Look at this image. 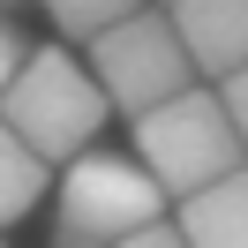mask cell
Segmentation results:
<instances>
[{
	"label": "cell",
	"mask_w": 248,
	"mask_h": 248,
	"mask_svg": "<svg viewBox=\"0 0 248 248\" xmlns=\"http://www.w3.org/2000/svg\"><path fill=\"white\" fill-rule=\"evenodd\" d=\"M173 226L188 233V248H248V166L196 188V196H181Z\"/></svg>",
	"instance_id": "obj_6"
},
{
	"label": "cell",
	"mask_w": 248,
	"mask_h": 248,
	"mask_svg": "<svg viewBox=\"0 0 248 248\" xmlns=\"http://www.w3.org/2000/svg\"><path fill=\"white\" fill-rule=\"evenodd\" d=\"M166 8H173V0H166Z\"/></svg>",
	"instance_id": "obj_13"
},
{
	"label": "cell",
	"mask_w": 248,
	"mask_h": 248,
	"mask_svg": "<svg viewBox=\"0 0 248 248\" xmlns=\"http://www.w3.org/2000/svg\"><path fill=\"white\" fill-rule=\"evenodd\" d=\"M38 8L53 16V31H61V38H83V46H91V38H106L113 23L136 16V0H38Z\"/></svg>",
	"instance_id": "obj_8"
},
{
	"label": "cell",
	"mask_w": 248,
	"mask_h": 248,
	"mask_svg": "<svg viewBox=\"0 0 248 248\" xmlns=\"http://www.w3.org/2000/svg\"><path fill=\"white\" fill-rule=\"evenodd\" d=\"M8 8H16V0H0V16H8Z\"/></svg>",
	"instance_id": "obj_12"
},
{
	"label": "cell",
	"mask_w": 248,
	"mask_h": 248,
	"mask_svg": "<svg viewBox=\"0 0 248 248\" xmlns=\"http://www.w3.org/2000/svg\"><path fill=\"white\" fill-rule=\"evenodd\" d=\"M106 113L113 106H106V91H98L91 61H76V53H61V46H31V61L16 68V83L0 91V121L16 128L46 166L83 158L98 143V128H106Z\"/></svg>",
	"instance_id": "obj_1"
},
{
	"label": "cell",
	"mask_w": 248,
	"mask_h": 248,
	"mask_svg": "<svg viewBox=\"0 0 248 248\" xmlns=\"http://www.w3.org/2000/svg\"><path fill=\"white\" fill-rule=\"evenodd\" d=\"M0 248H8V241H0Z\"/></svg>",
	"instance_id": "obj_14"
},
{
	"label": "cell",
	"mask_w": 248,
	"mask_h": 248,
	"mask_svg": "<svg viewBox=\"0 0 248 248\" xmlns=\"http://www.w3.org/2000/svg\"><path fill=\"white\" fill-rule=\"evenodd\" d=\"M218 106H226L233 136H241V151H248V68H233V76L218 83Z\"/></svg>",
	"instance_id": "obj_9"
},
{
	"label": "cell",
	"mask_w": 248,
	"mask_h": 248,
	"mask_svg": "<svg viewBox=\"0 0 248 248\" xmlns=\"http://www.w3.org/2000/svg\"><path fill=\"white\" fill-rule=\"evenodd\" d=\"M158 218H166V188H158L136 158H121V151H83V158H68V173H61V211H53L61 248H121L128 233L158 226Z\"/></svg>",
	"instance_id": "obj_3"
},
{
	"label": "cell",
	"mask_w": 248,
	"mask_h": 248,
	"mask_svg": "<svg viewBox=\"0 0 248 248\" xmlns=\"http://www.w3.org/2000/svg\"><path fill=\"white\" fill-rule=\"evenodd\" d=\"M173 31H181L196 76L226 83L233 68H248V0H173Z\"/></svg>",
	"instance_id": "obj_5"
},
{
	"label": "cell",
	"mask_w": 248,
	"mask_h": 248,
	"mask_svg": "<svg viewBox=\"0 0 248 248\" xmlns=\"http://www.w3.org/2000/svg\"><path fill=\"white\" fill-rule=\"evenodd\" d=\"M91 76L106 91V106L128 113V121H143L166 98L196 91V61H188L173 16H151V8H136L128 23H113L106 38H91Z\"/></svg>",
	"instance_id": "obj_4"
},
{
	"label": "cell",
	"mask_w": 248,
	"mask_h": 248,
	"mask_svg": "<svg viewBox=\"0 0 248 248\" xmlns=\"http://www.w3.org/2000/svg\"><path fill=\"white\" fill-rule=\"evenodd\" d=\"M23 61H31V46H23V31H16V23L0 16V91L16 83V68H23Z\"/></svg>",
	"instance_id": "obj_10"
},
{
	"label": "cell",
	"mask_w": 248,
	"mask_h": 248,
	"mask_svg": "<svg viewBox=\"0 0 248 248\" xmlns=\"http://www.w3.org/2000/svg\"><path fill=\"white\" fill-rule=\"evenodd\" d=\"M136 166L166 188V203H181V196H196V188L241 173L248 151H241V136H233L218 91H203V83H196V91L166 98L158 113H143V121H136Z\"/></svg>",
	"instance_id": "obj_2"
},
{
	"label": "cell",
	"mask_w": 248,
	"mask_h": 248,
	"mask_svg": "<svg viewBox=\"0 0 248 248\" xmlns=\"http://www.w3.org/2000/svg\"><path fill=\"white\" fill-rule=\"evenodd\" d=\"M46 181H53V166H46V158H38L8 121H0V233L16 226L23 211H38V203H46Z\"/></svg>",
	"instance_id": "obj_7"
},
{
	"label": "cell",
	"mask_w": 248,
	"mask_h": 248,
	"mask_svg": "<svg viewBox=\"0 0 248 248\" xmlns=\"http://www.w3.org/2000/svg\"><path fill=\"white\" fill-rule=\"evenodd\" d=\"M121 248H188V233L173 226V218H158V226H143V233H128Z\"/></svg>",
	"instance_id": "obj_11"
}]
</instances>
